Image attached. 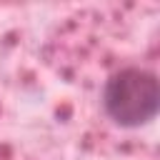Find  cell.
I'll list each match as a JSON object with an SVG mask.
<instances>
[{
	"label": "cell",
	"mask_w": 160,
	"mask_h": 160,
	"mask_svg": "<svg viewBox=\"0 0 160 160\" xmlns=\"http://www.w3.org/2000/svg\"><path fill=\"white\" fill-rule=\"evenodd\" d=\"M102 108L108 118L120 128L148 125L160 108L158 78L142 68L118 70L102 90Z\"/></svg>",
	"instance_id": "obj_1"
}]
</instances>
